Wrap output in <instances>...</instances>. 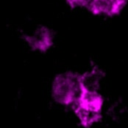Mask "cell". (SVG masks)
<instances>
[{
	"mask_svg": "<svg viewBox=\"0 0 128 128\" xmlns=\"http://www.w3.org/2000/svg\"><path fill=\"white\" fill-rule=\"evenodd\" d=\"M23 39L31 50L46 53L53 47L55 36L50 27L38 25L32 32L25 34Z\"/></svg>",
	"mask_w": 128,
	"mask_h": 128,
	"instance_id": "cell-3",
	"label": "cell"
},
{
	"mask_svg": "<svg viewBox=\"0 0 128 128\" xmlns=\"http://www.w3.org/2000/svg\"><path fill=\"white\" fill-rule=\"evenodd\" d=\"M128 5V0H89L86 10L94 16L115 17Z\"/></svg>",
	"mask_w": 128,
	"mask_h": 128,
	"instance_id": "cell-4",
	"label": "cell"
},
{
	"mask_svg": "<svg viewBox=\"0 0 128 128\" xmlns=\"http://www.w3.org/2000/svg\"><path fill=\"white\" fill-rule=\"evenodd\" d=\"M84 88L81 73L65 71L54 77L51 84V95L56 103L72 108L78 101Z\"/></svg>",
	"mask_w": 128,
	"mask_h": 128,
	"instance_id": "cell-1",
	"label": "cell"
},
{
	"mask_svg": "<svg viewBox=\"0 0 128 128\" xmlns=\"http://www.w3.org/2000/svg\"><path fill=\"white\" fill-rule=\"evenodd\" d=\"M102 75H103L102 71L97 66H94L90 70L81 73V80L84 87L87 89L98 90V86L100 84Z\"/></svg>",
	"mask_w": 128,
	"mask_h": 128,
	"instance_id": "cell-5",
	"label": "cell"
},
{
	"mask_svg": "<svg viewBox=\"0 0 128 128\" xmlns=\"http://www.w3.org/2000/svg\"><path fill=\"white\" fill-rule=\"evenodd\" d=\"M104 98L98 90L84 88L78 101L72 107L83 128H91L102 119Z\"/></svg>",
	"mask_w": 128,
	"mask_h": 128,
	"instance_id": "cell-2",
	"label": "cell"
},
{
	"mask_svg": "<svg viewBox=\"0 0 128 128\" xmlns=\"http://www.w3.org/2000/svg\"><path fill=\"white\" fill-rule=\"evenodd\" d=\"M64 1L70 9H78V8L86 9L89 0H64Z\"/></svg>",
	"mask_w": 128,
	"mask_h": 128,
	"instance_id": "cell-6",
	"label": "cell"
}]
</instances>
